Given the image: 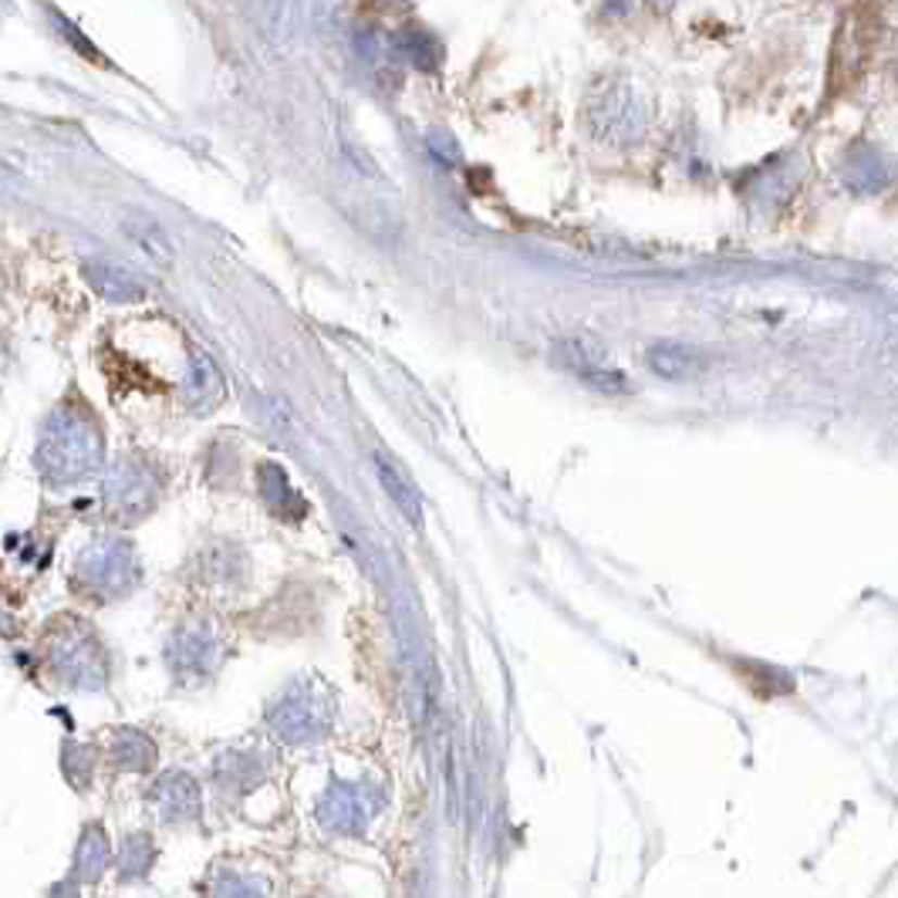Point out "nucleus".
<instances>
[{"label":"nucleus","instance_id":"f257e3e1","mask_svg":"<svg viewBox=\"0 0 898 898\" xmlns=\"http://www.w3.org/2000/svg\"><path fill=\"white\" fill-rule=\"evenodd\" d=\"M102 467V432L81 409L61 406L51 413L41 443H38V470L48 483L65 486L91 477Z\"/></svg>","mask_w":898,"mask_h":898},{"label":"nucleus","instance_id":"f03ea898","mask_svg":"<svg viewBox=\"0 0 898 898\" xmlns=\"http://www.w3.org/2000/svg\"><path fill=\"white\" fill-rule=\"evenodd\" d=\"M51 666L58 669L61 679H68L72 686H85V690L102 686V679H105V662H102L99 645L91 642L85 632H78V629L61 632L54 638V645H51Z\"/></svg>","mask_w":898,"mask_h":898},{"label":"nucleus","instance_id":"7ed1b4c3","mask_svg":"<svg viewBox=\"0 0 898 898\" xmlns=\"http://www.w3.org/2000/svg\"><path fill=\"white\" fill-rule=\"evenodd\" d=\"M78 574L88 587H96V592L109 595V592H122V587L129 584L132 578V557H129V547L122 544H96L88 547L81 557H78Z\"/></svg>","mask_w":898,"mask_h":898},{"label":"nucleus","instance_id":"20e7f679","mask_svg":"<svg viewBox=\"0 0 898 898\" xmlns=\"http://www.w3.org/2000/svg\"><path fill=\"white\" fill-rule=\"evenodd\" d=\"M371 463H376V473H379L382 490L389 493V501L399 507V514L406 517V523H413V528H422V497H419L413 477L402 470L399 463H395V456H389V453H376V456H371Z\"/></svg>","mask_w":898,"mask_h":898},{"label":"nucleus","instance_id":"39448f33","mask_svg":"<svg viewBox=\"0 0 898 898\" xmlns=\"http://www.w3.org/2000/svg\"><path fill=\"white\" fill-rule=\"evenodd\" d=\"M81 270H85V281L96 288L105 301H139V298H146V284L122 264L85 261Z\"/></svg>","mask_w":898,"mask_h":898},{"label":"nucleus","instance_id":"423d86ee","mask_svg":"<svg viewBox=\"0 0 898 898\" xmlns=\"http://www.w3.org/2000/svg\"><path fill=\"white\" fill-rule=\"evenodd\" d=\"M648 368L659 371L662 379H672V382H683V379H696L703 371V355L686 349V345H675V342H659L648 349Z\"/></svg>","mask_w":898,"mask_h":898},{"label":"nucleus","instance_id":"0eeeda50","mask_svg":"<svg viewBox=\"0 0 898 898\" xmlns=\"http://www.w3.org/2000/svg\"><path fill=\"white\" fill-rule=\"evenodd\" d=\"M109 864V842L99 827H88L78 842V851H75V875L81 882H96Z\"/></svg>","mask_w":898,"mask_h":898},{"label":"nucleus","instance_id":"6e6552de","mask_svg":"<svg viewBox=\"0 0 898 898\" xmlns=\"http://www.w3.org/2000/svg\"><path fill=\"white\" fill-rule=\"evenodd\" d=\"M126 230H129V237L142 246V251H146L149 257H156V261H163V264L173 261L169 237L163 233L160 224H152L149 216H129V220H126Z\"/></svg>","mask_w":898,"mask_h":898},{"label":"nucleus","instance_id":"1a4fd4ad","mask_svg":"<svg viewBox=\"0 0 898 898\" xmlns=\"http://www.w3.org/2000/svg\"><path fill=\"white\" fill-rule=\"evenodd\" d=\"M160 811L173 821V818H186L197 811V794L193 784L182 777H169L166 784H160Z\"/></svg>","mask_w":898,"mask_h":898},{"label":"nucleus","instance_id":"9d476101","mask_svg":"<svg viewBox=\"0 0 898 898\" xmlns=\"http://www.w3.org/2000/svg\"><path fill=\"white\" fill-rule=\"evenodd\" d=\"M190 392H193L197 402H210L216 392H220V382H216V371H213V365H210L203 355H197V368H193V379H190Z\"/></svg>","mask_w":898,"mask_h":898},{"label":"nucleus","instance_id":"9b49d317","mask_svg":"<svg viewBox=\"0 0 898 898\" xmlns=\"http://www.w3.org/2000/svg\"><path fill=\"white\" fill-rule=\"evenodd\" d=\"M146 838H129L126 848H122V872L126 875H142L146 861H142V851H146Z\"/></svg>","mask_w":898,"mask_h":898},{"label":"nucleus","instance_id":"f8f14e48","mask_svg":"<svg viewBox=\"0 0 898 898\" xmlns=\"http://www.w3.org/2000/svg\"><path fill=\"white\" fill-rule=\"evenodd\" d=\"M21 190V182L8 173V169H0V200H8Z\"/></svg>","mask_w":898,"mask_h":898},{"label":"nucleus","instance_id":"ddd939ff","mask_svg":"<svg viewBox=\"0 0 898 898\" xmlns=\"http://www.w3.org/2000/svg\"><path fill=\"white\" fill-rule=\"evenodd\" d=\"M75 895V885L72 882H61V885H54V891H51V898H72Z\"/></svg>","mask_w":898,"mask_h":898},{"label":"nucleus","instance_id":"4468645a","mask_svg":"<svg viewBox=\"0 0 898 898\" xmlns=\"http://www.w3.org/2000/svg\"><path fill=\"white\" fill-rule=\"evenodd\" d=\"M0 294H4V274H0Z\"/></svg>","mask_w":898,"mask_h":898}]
</instances>
